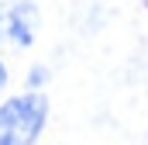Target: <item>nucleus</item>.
Wrapping results in <instances>:
<instances>
[{
    "label": "nucleus",
    "instance_id": "f257e3e1",
    "mask_svg": "<svg viewBox=\"0 0 148 145\" xmlns=\"http://www.w3.org/2000/svg\"><path fill=\"white\" fill-rule=\"evenodd\" d=\"M48 117V100L41 93L14 97L0 107V145H31Z\"/></svg>",
    "mask_w": 148,
    "mask_h": 145
},
{
    "label": "nucleus",
    "instance_id": "f03ea898",
    "mask_svg": "<svg viewBox=\"0 0 148 145\" xmlns=\"http://www.w3.org/2000/svg\"><path fill=\"white\" fill-rule=\"evenodd\" d=\"M38 31V10L28 0L0 3V48H28Z\"/></svg>",
    "mask_w": 148,
    "mask_h": 145
},
{
    "label": "nucleus",
    "instance_id": "7ed1b4c3",
    "mask_svg": "<svg viewBox=\"0 0 148 145\" xmlns=\"http://www.w3.org/2000/svg\"><path fill=\"white\" fill-rule=\"evenodd\" d=\"M3 79H7V76H3V66H0V86H3Z\"/></svg>",
    "mask_w": 148,
    "mask_h": 145
}]
</instances>
